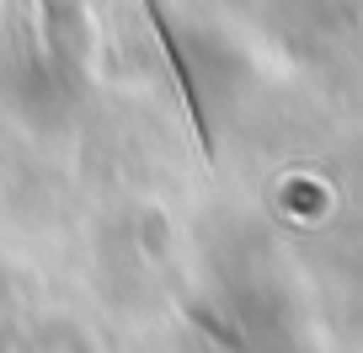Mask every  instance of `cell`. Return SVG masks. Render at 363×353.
I'll list each match as a JSON object with an SVG mask.
<instances>
[{
    "label": "cell",
    "mask_w": 363,
    "mask_h": 353,
    "mask_svg": "<svg viewBox=\"0 0 363 353\" xmlns=\"http://www.w3.org/2000/svg\"><path fill=\"white\" fill-rule=\"evenodd\" d=\"M139 6H145V22H150V33H155V43H160V59H166L171 75H177V92H182V102H187V118H193L198 150H203V161H214V129H208V107H203V97H198L193 65H187V54H182L177 33H171L166 11H160V0H139Z\"/></svg>",
    "instance_id": "obj_1"
}]
</instances>
